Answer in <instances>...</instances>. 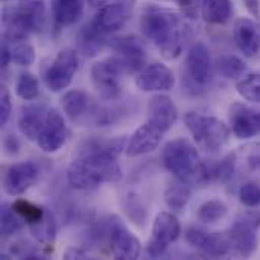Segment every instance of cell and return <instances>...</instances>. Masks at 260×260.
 Wrapping results in <instances>:
<instances>
[{
	"label": "cell",
	"mask_w": 260,
	"mask_h": 260,
	"mask_svg": "<svg viewBox=\"0 0 260 260\" xmlns=\"http://www.w3.org/2000/svg\"><path fill=\"white\" fill-rule=\"evenodd\" d=\"M8 44H9L12 62H15L17 66H30L35 61V49L29 41L15 40V41H8Z\"/></svg>",
	"instance_id": "cell-31"
},
{
	"label": "cell",
	"mask_w": 260,
	"mask_h": 260,
	"mask_svg": "<svg viewBox=\"0 0 260 260\" xmlns=\"http://www.w3.org/2000/svg\"><path fill=\"white\" fill-rule=\"evenodd\" d=\"M163 136L165 133L161 129H158L157 126H154L152 123L146 120V123H143L139 129H136V133L129 137L126 148H125L126 155L139 157V155H145L154 151L160 145V140Z\"/></svg>",
	"instance_id": "cell-19"
},
{
	"label": "cell",
	"mask_w": 260,
	"mask_h": 260,
	"mask_svg": "<svg viewBox=\"0 0 260 260\" xmlns=\"http://www.w3.org/2000/svg\"><path fill=\"white\" fill-rule=\"evenodd\" d=\"M15 93L23 101H35L40 94L38 79L29 72L21 73L15 84Z\"/></svg>",
	"instance_id": "cell-33"
},
{
	"label": "cell",
	"mask_w": 260,
	"mask_h": 260,
	"mask_svg": "<svg viewBox=\"0 0 260 260\" xmlns=\"http://www.w3.org/2000/svg\"><path fill=\"white\" fill-rule=\"evenodd\" d=\"M125 209H126V215L129 216L131 221H134V224L143 225L146 219V209L136 193H129L125 198Z\"/></svg>",
	"instance_id": "cell-38"
},
{
	"label": "cell",
	"mask_w": 260,
	"mask_h": 260,
	"mask_svg": "<svg viewBox=\"0 0 260 260\" xmlns=\"http://www.w3.org/2000/svg\"><path fill=\"white\" fill-rule=\"evenodd\" d=\"M140 27L143 35L160 49L166 59L178 58L192 35L184 17L158 6H146L143 9Z\"/></svg>",
	"instance_id": "cell-1"
},
{
	"label": "cell",
	"mask_w": 260,
	"mask_h": 260,
	"mask_svg": "<svg viewBox=\"0 0 260 260\" xmlns=\"http://www.w3.org/2000/svg\"><path fill=\"white\" fill-rule=\"evenodd\" d=\"M230 126L238 139H251L260 134V111L245 104L233 102L229 111Z\"/></svg>",
	"instance_id": "cell-13"
},
{
	"label": "cell",
	"mask_w": 260,
	"mask_h": 260,
	"mask_svg": "<svg viewBox=\"0 0 260 260\" xmlns=\"http://www.w3.org/2000/svg\"><path fill=\"white\" fill-rule=\"evenodd\" d=\"M218 70L221 72V75H224L225 78H239L245 73L247 70V64L244 59L235 56V55H227L219 58L218 61Z\"/></svg>",
	"instance_id": "cell-37"
},
{
	"label": "cell",
	"mask_w": 260,
	"mask_h": 260,
	"mask_svg": "<svg viewBox=\"0 0 260 260\" xmlns=\"http://www.w3.org/2000/svg\"><path fill=\"white\" fill-rule=\"evenodd\" d=\"M260 227L259 210H247L238 215L236 221L229 230V238L233 250L242 256L250 257L257 248V230Z\"/></svg>",
	"instance_id": "cell-5"
},
{
	"label": "cell",
	"mask_w": 260,
	"mask_h": 260,
	"mask_svg": "<svg viewBox=\"0 0 260 260\" xmlns=\"http://www.w3.org/2000/svg\"><path fill=\"white\" fill-rule=\"evenodd\" d=\"M186 241L210 257H225L233 250L229 233H206L198 229H190L186 232Z\"/></svg>",
	"instance_id": "cell-12"
},
{
	"label": "cell",
	"mask_w": 260,
	"mask_h": 260,
	"mask_svg": "<svg viewBox=\"0 0 260 260\" xmlns=\"http://www.w3.org/2000/svg\"><path fill=\"white\" fill-rule=\"evenodd\" d=\"M11 116V94L6 85H2L0 90V125H6Z\"/></svg>",
	"instance_id": "cell-42"
},
{
	"label": "cell",
	"mask_w": 260,
	"mask_h": 260,
	"mask_svg": "<svg viewBox=\"0 0 260 260\" xmlns=\"http://www.w3.org/2000/svg\"><path fill=\"white\" fill-rule=\"evenodd\" d=\"M30 235L38 241V244H41L43 247H52L56 238V222L53 219V215L46 210L44 216L41 219H38L37 222L27 225Z\"/></svg>",
	"instance_id": "cell-27"
},
{
	"label": "cell",
	"mask_w": 260,
	"mask_h": 260,
	"mask_svg": "<svg viewBox=\"0 0 260 260\" xmlns=\"http://www.w3.org/2000/svg\"><path fill=\"white\" fill-rule=\"evenodd\" d=\"M90 6L93 8H101L104 5H114V3H129V5H134L136 0H88Z\"/></svg>",
	"instance_id": "cell-43"
},
{
	"label": "cell",
	"mask_w": 260,
	"mask_h": 260,
	"mask_svg": "<svg viewBox=\"0 0 260 260\" xmlns=\"http://www.w3.org/2000/svg\"><path fill=\"white\" fill-rule=\"evenodd\" d=\"M5 149L9 154H17L18 152V142H17V139H14L12 136H8L5 139Z\"/></svg>",
	"instance_id": "cell-45"
},
{
	"label": "cell",
	"mask_w": 260,
	"mask_h": 260,
	"mask_svg": "<svg viewBox=\"0 0 260 260\" xmlns=\"http://www.w3.org/2000/svg\"><path fill=\"white\" fill-rule=\"evenodd\" d=\"M181 235L180 221L174 213L161 212L157 215L154 225H152V236L146 247V254L149 257H160L163 256L169 245L174 244Z\"/></svg>",
	"instance_id": "cell-8"
},
{
	"label": "cell",
	"mask_w": 260,
	"mask_h": 260,
	"mask_svg": "<svg viewBox=\"0 0 260 260\" xmlns=\"http://www.w3.org/2000/svg\"><path fill=\"white\" fill-rule=\"evenodd\" d=\"M110 248L116 259L133 260L139 259L142 254V245L140 241L128 232L122 224H119L111 238H110Z\"/></svg>",
	"instance_id": "cell-20"
},
{
	"label": "cell",
	"mask_w": 260,
	"mask_h": 260,
	"mask_svg": "<svg viewBox=\"0 0 260 260\" xmlns=\"http://www.w3.org/2000/svg\"><path fill=\"white\" fill-rule=\"evenodd\" d=\"M236 169H238L236 155H235V152H232V154H229V155L221 161V165L218 166V172H216V174H218V180H219L221 183H224V184L230 183V181L233 180V177H235Z\"/></svg>",
	"instance_id": "cell-40"
},
{
	"label": "cell",
	"mask_w": 260,
	"mask_h": 260,
	"mask_svg": "<svg viewBox=\"0 0 260 260\" xmlns=\"http://www.w3.org/2000/svg\"><path fill=\"white\" fill-rule=\"evenodd\" d=\"M227 206L219 200H212L204 203L198 209V219L204 224H215L227 215Z\"/></svg>",
	"instance_id": "cell-34"
},
{
	"label": "cell",
	"mask_w": 260,
	"mask_h": 260,
	"mask_svg": "<svg viewBox=\"0 0 260 260\" xmlns=\"http://www.w3.org/2000/svg\"><path fill=\"white\" fill-rule=\"evenodd\" d=\"M67 139V125L64 116L56 110L50 108L44 122V126L37 139L40 149L46 154H53L66 143Z\"/></svg>",
	"instance_id": "cell-11"
},
{
	"label": "cell",
	"mask_w": 260,
	"mask_h": 260,
	"mask_svg": "<svg viewBox=\"0 0 260 260\" xmlns=\"http://www.w3.org/2000/svg\"><path fill=\"white\" fill-rule=\"evenodd\" d=\"M53 21L58 27L75 24L84 14L82 0H50Z\"/></svg>",
	"instance_id": "cell-22"
},
{
	"label": "cell",
	"mask_w": 260,
	"mask_h": 260,
	"mask_svg": "<svg viewBox=\"0 0 260 260\" xmlns=\"http://www.w3.org/2000/svg\"><path fill=\"white\" fill-rule=\"evenodd\" d=\"M235 155L239 169H245L247 172L260 171V142H253L239 148Z\"/></svg>",
	"instance_id": "cell-30"
},
{
	"label": "cell",
	"mask_w": 260,
	"mask_h": 260,
	"mask_svg": "<svg viewBox=\"0 0 260 260\" xmlns=\"http://www.w3.org/2000/svg\"><path fill=\"white\" fill-rule=\"evenodd\" d=\"M17 11L30 34L43 30L46 24V5L43 0H18Z\"/></svg>",
	"instance_id": "cell-23"
},
{
	"label": "cell",
	"mask_w": 260,
	"mask_h": 260,
	"mask_svg": "<svg viewBox=\"0 0 260 260\" xmlns=\"http://www.w3.org/2000/svg\"><path fill=\"white\" fill-rule=\"evenodd\" d=\"M239 200L245 207L254 209L260 206V186L257 183H245L239 189Z\"/></svg>",
	"instance_id": "cell-39"
},
{
	"label": "cell",
	"mask_w": 260,
	"mask_h": 260,
	"mask_svg": "<svg viewBox=\"0 0 260 260\" xmlns=\"http://www.w3.org/2000/svg\"><path fill=\"white\" fill-rule=\"evenodd\" d=\"M61 105L64 113L75 120L85 113L88 107V96L82 90H70L62 96Z\"/></svg>",
	"instance_id": "cell-29"
},
{
	"label": "cell",
	"mask_w": 260,
	"mask_h": 260,
	"mask_svg": "<svg viewBox=\"0 0 260 260\" xmlns=\"http://www.w3.org/2000/svg\"><path fill=\"white\" fill-rule=\"evenodd\" d=\"M125 73L123 67L117 61L116 56L102 59L96 64H93L90 70L91 82L102 101L111 102L117 101L122 94L120 87V76Z\"/></svg>",
	"instance_id": "cell-6"
},
{
	"label": "cell",
	"mask_w": 260,
	"mask_h": 260,
	"mask_svg": "<svg viewBox=\"0 0 260 260\" xmlns=\"http://www.w3.org/2000/svg\"><path fill=\"white\" fill-rule=\"evenodd\" d=\"M136 84L142 91H168L174 87L175 78L168 66L154 62L137 75Z\"/></svg>",
	"instance_id": "cell-17"
},
{
	"label": "cell",
	"mask_w": 260,
	"mask_h": 260,
	"mask_svg": "<svg viewBox=\"0 0 260 260\" xmlns=\"http://www.w3.org/2000/svg\"><path fill=\"white\" fill-rule=\"evenodd\" d=\"M0 218H2V235L3 236H12L15 233L20 232L21 225H23V219L20 218V215L14 210L12 204H8V203H3L2 204V213H0Z\"/></svg>",
	"instance_id": "cell-32"
},
{
	"label": "cell",
	"mask_w": 260,
	"mask_h": 260,
	"mask_svg": "<svg viewBox=\"0 0 260 260\" xmlns=\"http://www.w3.org/2000/svg\"><path fill=\"white\" fill-rule=\"evenodd\" d=\"M134 5L129 3H114L104 5L96 9V14L91 20V24L105 37L116 34L126 26L133 15Z\"/></svg>",
	"instance_id": "cell-10"
},
{
	"label": "cell",
	"mask_w": 260,
	"mask_h": 260,
	"mask_svg": "<svg viewBox=\"0 0 260 260\" xmlns=\"http://www.w3.org/2000/svg\"><path fill=\"white\" fill-rule=\"evenodd\" d=\"M2 24H3V38L8 41L26 40V37L30 34L29 27L23 21L17 8H8L3 11Z\"/></svg>",
	"instance_id": "cell-25"
},
{
	"label": "cell",
	"mask_w": 260,
	"mask_h": 260,
	"mask_svg": "<svg viewBox=\"0 0 260 260\" xmlns=\"http://www.w3.org/2000/svg\"><path fill=\"white\" fill-rule=\"evenodd\" d=\"M178 3H180L184 9L192 11V9L195 8V5H197V0H178Z\"/></svg>",
	"instance_id": "cell-47"
},
{
	"label": "cell",
	"mask_w": 260,
	"mask_h": 260,
	"mask_svg": "<svg viewBox=\"0 0 260 260\" xmlns=\"http://www.w3.org/2000/svg\"><path fill=\"white\" fill-rule=\"evenodd\" d=\"M11 254L20 259H40V251L37 248H34L30 244L27 242H18L14 244L11 248Z\"/></svg>",
	"instance_id": "cell-41"
},
{
	"label": "cell",
	"mask_w": 260,
	"mask_h": 260,
	"mask_svg": "<svg viewBox=\"0 0 260 260\" xmlns=\"http://www.w3.org/2000/svg\"><path fill=\"white\" fill-rule=\"evenodd\" d=\"M184 122L198 148L207 154H216L229 143L230 128L218 117L190 111Z\"/></svg>",
	"instance_id": "cell-4"
},
{
	"label": "cell",
	"mask_w": 260,
	"mask_h": 260,
	"mask_svg": "<svg viewBox=\"0 0 260 260\" xmlns=\"http://www.w3.org/2000/svg\"><path fill=\"white\" fill-rule=\"evenodd\" d=\"M238 93L251 102L260 104V73H250L236 84Z\"/></svg>",
	"instance_id": "cell-35"
},
{
	"label": "cell",
	"mask_w": 260,
	"mask_h": 260,
	"mask_svg": "<svg viewBox=\"0 0 260 260\" xmlns=\"http://www.w3.org/2000/svg\"><path fill=\"white\" fill-rule=\"evenodd\" d=\"M201 15L210 24H225L233 15L230 0H203Z\"/></svg>",
	"instance_id": "cell-26"
},
{
	"label": "cell",
	"mask_w": 260,
	"mask_h": 260,
	"mask_svg": "<svg viewBox=\"0 0 260 260\" xmlns=\"http://www.w3.org/2000/svg\"><path fill=\"white\" fill-rule=\"evenodd\" d=\"M186 76H187V84L192 88L197 87H206L207 82L212 78V56L209 47L198 41L195 43L186 58Z\"/></svg>",
	"instance_id": "cell-9"
},
{
	"label": "cell",
	"mask_w": 260,
	"mask_h": 260,
	"mask_svg": "<svg viewBox=\"0 0 260 260\" xmlns=\"http://www.w3.org/2000/svg\"><path fill=\"white\" fill-rule=\"evenodd\" d=\"M49 110L43 104H29L21 108L18 114V129L27 140H37Z\"/></svg>",
	"instance_id": "cell-21"
},
{
	"label": "cell",
	"mask_w": 260,
	"mask_h": 260,
	"mask_svg": "<svg viewBox=\"0 0 260 260\" xmlns=\"http://www.w3.org/2000/svg\"><path fill=\"white\" fill-rule=\"evenodd\" d=\"M122 178L123 172L116 155L101 151L84 152L79 158L73 160L67 171L69 184L78 190L94 189L102 183H117Z\"/></svg>",
	"instance_id": "cell-2"
},
{
	"label": "cell",
	"mask_w": 260,
	"mask_h": 260,
	"mask_svg": "<svg viewBox=\"0 0 260 260\" xmlns=\"http://www.w3.org/2000/svg\"><path fill=\"white\" fill-rule=\"evenodd\" d=\"M190 195H192V187L177 180V183L168 186L165 192V203L172 212L180 213L189 203Z\"/></svg>",
	"instance_id": "cell-28"
},
{
	"label": "cell",
	"mask_w": 260,
	"mask_h": 260,
	"mask_svg": "<svg viewBox=\"0 0 260 260\" xmlns=\"http://www.w3.org/2000/svg\"><path fill=\"white\" fill-rule=\"evenodd\" d=\"M110 46L116 52V58L123 67L125 73L137 72L145 64V49L139 38L136 37H122L111 38Z\"/></svg>",
	"instance_id": "cell-14"
},
{
	"label": "cell",
	"mask_w": 260,
	"mask_h": 260,
	"mask_svg": "<svg viewBox=\"0 0 260 260\" xmlns=\"http://www.w3.org/2000/svg\"><path fill=\"white\" fill-rule=\"evenodd\" d=\"M107 44H110V41L107 40V37L102 35L91 23L82 26V29L78 32V46H79V50L85 56H88V58H93V56L99 55Z\"/></svg>",
	"instance_id": "cell-24"
},
{
	"label": "cell",
	"mask_w": 260,
	"mask_h": 260,
	"mask_svg": "<svg viewBox=\"0 0 260 260\" xmlns=\"http://www.w3.org/2000/svg\"><path fill=\"white\" fill-rule=\"evenodd\" d=\"M244 3L254 17H259V0H244Z\"/></svg>",
	"instance_id": "cell-46"
},
{
	"label": "cell",
	"mask_w": 260,
	"mask_h": 260,
	"mask_svg": "<svg viewBox=\"0 0 260 260\" xmlns=\"http://www.w3.org/2000/svg\"><path fill=\"white\" fill-rule=\"evenodd\" d=\"M64 257H66V259H87L88 256H87V253H85V251H82V250H79V248L72 247V248H69V250L66 251Z\"/></svg>",
	"instance_id": "cell-44"
},
{
	"label": "cell",
	"mask_w": 260,
	"mask_h": 260,
	"mask_svg": "<svg viewBox=\"0 0 260 260\" xmlns=\"http://www.w3.org/2000/svg\"><path fill=\"white\" fill-rule=\"evenodd\" d=\"M38 168L34 161H18L14 163L3 178L5 192L11 197L24 193L37 180Z\"/></svg>",
	"instance_id": "cell-15"
},
{
	"label": "cell",
	"mask_w": 260,
	"mask_h": 260,
	"mask_svg": "<svg viewBox=\"0 0 260 260\" xmlns=\"http://www.w3.org/2000/svg\"><path fill=\"white\" fill-rule=\"evenodd\" d=\"M178 111L174 101L166 94H155L148 105V122L161 129L165 134L175 125Z\"/></svg>",
	"instance_id": "cell-18"
},
{
	"label": "cell",
	"mask_w": 260,
	"mask_h": 260,
	"mask_svg": "<svg viewBox=\"0 0 260 260\" xmlns=\"http://www.w3.org/2000/svg\"><path fill=\"white\" fill-rule=\"evenodd\" d=\"M12 207H14V210L20 215V218L27 225H30V224L37 222L38 219H41L44 216L46 210H47V209H44L41 206H37V204H34L30 201H26V200H17V201H14Z\"/></svg>",
	"instance_id": "cell-36"
},
{
	"label": "cell",
	"mask_w": 260,
	"mask_h": 260,
	"mask_svg": "<svg viewBox=\"0 0 260 260\" xmlns=\"http://www.w3.org/2000/svg\"><path fill=\"white\" fill-rule=\"evenodd\" d=\"M78 67H79L78 52L75 49L66 47L59 50L58 55L53 58V61L49 64V67L43 75V81L50 91L53 93L62 91L72 84L78 72Z\"/></svg>",
	"instance_id": "cell-7"
},
{
	"label": "cell",
	"mask_w": 260,
	"mask_h": 260,
	"mask_svg": "<svg viewBox=\"0 0 260 260\" xmlns=\"http://www.w3.org/2000/svg\"><path fill=\"white\" fill-rule=\"evenodd\" d=\"M161 160L165 168L178 181L190 187H203L210 181L209 171L197 148L186 139H175L166 143Z\"/></svg>",
	"instance_id": "cell-3"
},
{
	"label": "cell",
	"mask_w": 260,
	"mask_h": 260,
	"mask_svg": "<svg viewBox=\"0 0 260 260\" xmlns=\"http://www.w3.org/2000/svg\"><path fill=\"white\" fill-rule=\"evenodd\" d=\"M233 40L236 47L247 56L256 58L260 53V24L257 21L241 17L233 26Z\"/></svg>",
	"instance_id": "cell-16"
}]
</instances>
